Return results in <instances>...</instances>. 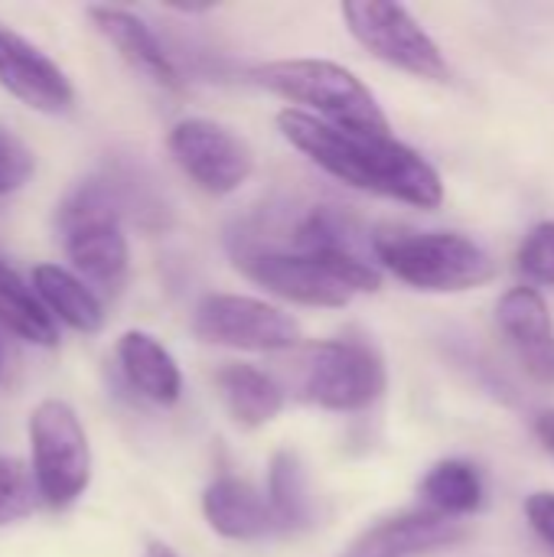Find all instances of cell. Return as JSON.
<instances>
[{
	"instance_id": "20",
	"label": "cell",
	"mask_w": 554,
	"mask_h": 557,
	"mask_svg": "<svg viewBox=\"0 0 554 557\" xmlns=\"http://www.w3.org/2000/svg\"><path fill=\"white\" fill-rule=\"evenodd\" d=\"M281 535L307 532L313 525V496L307 486V470L294 450H278L268 467V490H264Z\"/></svg>"
},
{
	"instance_id": "10",
	"label": "cell",
	"mask_w": 554,
	"mask_h": 557,
	"mask_svg": "<svg viewBox=\"0 0 554 557\" xmlns=\"http://www.w3.org/2000/svg\"><path fill=\"white\" fill-rule=\"evenodd\" d=\"M235 268L268 294L297 304V307H323V310H340L346 307L356 294L317 258L300 255V251H251L238 248L235 251Z\"/></svg>"
},
{
	"instance_id": "14",
	"label": "cell",
	"mask_w": 554,
	"mask_h": 557,
	"mask_svg": "<svg viewBox=\"0 0 554 557\" xmlns=\"http://www.w3.org/2000/svg\"><path fill=\"white\" fill-rule=\"evenodd\" d=\"M467 535H470V529L464 519H451V516H438L431 509H421V512H405L398 519L379 522L376 529H369L356 542L349 557L428 555V552L454 548Z\"/></svg>"
},
{
	"instance_id": "16",
	"label": "cell",
	"mask_w": 554,
	"mask_h": 557,
	"mask_svg": "<svg viewBox=\"0 0 554 557\" xmlns=\"http://www.w3.org/2000/svg\"><path fill=\"white\" fill-rule=\"evenodd\" d=\"M118 362H121L127 385L140 398H147L160 408H170L180 401L183 372L157 336H150L144 330H127L118 339Z\"/></svg>"
},
{
	"instance_id": "21",
	"label": "cell",
	"mask_w": 554,
	"mask_h": 557,
	"mask_svg": "<svg viewBox=\"0 0 554 557\" xmlns=\"http://www.w3.org/2000/svg\"><path fill=\"white\" fill-rule=\"evenodd\" d=\"M0 326L33 346L59 343V330H56V320L46 310V304L3 261H0Z\"/></svg>"
},
{
	"instance_id": "12",
	"label": "cell",
	"mask_w": 554,
	"mask_h": 557,
	"mask_svg": "<svg viewBox=\"0 0 554 557\" xmlns=\"http://www.w3.org/2000/svg\"><path fill=\"white\" fill-rule=\"evenodd\" d=\"M202 516L209 529L229 542H264L281 535L274 509L261 490L238 476H216L202 493Z\"/></svg>"
},
{
	"instance_id": "24",
	"label": "cell",
	"mask_w": 554,
	"mask_h": 557,
	"mask_svg": "<svg viewBox=\"0 0 554 557\" xmlns=\"http://www.w3.org/2000/svg\"><path fill=\"white\" fill-rule=\"evenodd\" d=\"M33 150L10 131L0 127V196L16 193L33 176Z\"/></svg>"
},
{
	"instance_id": "9",
	"label": "cell",
	"mask_w": 554,
	"mask_h": 557,
	"mask_svg": "<svg viewBox=\"0 0 554 557\" xmlns=\"http://www.w3.org/2000/svg\"><path fill=\"white\" fill-rule=\"evenodd\" d=\"M176 166L209 196H229L255 173V153L248 140L209 117H183L167 134Z\"/></svg>"
},
{
	"instance_id": "27",
	"label": "cell",
	"mask_w": 554,
	"mask_h": 557,
	"mask_svg": "<svg viewBox=\"0 0 554 557\" xmlns=\"http://www.w3.org/2000/svg\"><path fill=\"white\" fill-rule=\"evenodd\" d=\"M144 557H180L170 545H163V542H150L147 545V552H144Z\"/></svg>"
},
{
	"instance_id": "1",
	"label": "cell",
	"mask_w": 554,
	"mask_h": 557,
	"mask_svg": "<svg viewBox=\"0 0 554 557\" xmlns=\"http://www.w3.org/2000/svg\"><path fill=\"white\" fill-rule=\"evenodd\" d=\"M278 131L310 163L353 189L398 199L415 209H438L444 202L441 173L392 134L346 131L300 108H284L278 114Z\"/></svg>"
},
{
	"instance_id": "18",
	"label": "cell",
	"mask_w": 554,
	"mask_h": 557,
	"mask_svg": "<svg viewBox=\"0 0 554 557\" xmlns=\"http://www.w3.org/2000/svg\"><path fill=\"white\" fill-rule=\"evenodd\" d=\"M33 290L52 313V320L65 323L75 333H98L104 326L101 297L72 271L59 264H36L33 268Z\"/></svg>"
},
{
	"instance_id": "28",
	"label": "cell",
	"mask_w": 554,
	"mask_h": 557,
	"mask_svg": "<svg viewBox=\"0 0 554 557\" xmlns=\"http://www.w3.org/2000/svg\"><path fill=\"white\" fill-rule=\"evenodd\" d=\"M0 375H3V339H0Z\"/></svg>"
},
{
	"instance_id": "15",
	"label": "cell",
	"mask_w": 554,
	"mask_h": 557,
	"mask_svg": "<svg viewBox=\"0 0 554 557\" xmlns=\"http://www.w3.org/2000/svg\"><path fill=\"white\" fill-rule=\"evenodd\" d=\"M500 330L516 346L522 366L539 379L554 382V323L545 297L535 287H513L496 307Z\"/></svg>"
},
{
	"instance_id": "13",
	"label": "cell",
	"mask_w": 554,
	"mask_h": 557,
	"mask_svg": "<svg viewBox=\"0 0 554 557\" xmlns=\"http://www.w3.org/2000/svg\"><path fill=\"white\" fill-rule=\"evenodd\" d=\"M88 20L95 23V29L118 49V55L134 65L144 78H150L153 85L167 88V91H180L183 78L180 69L173 65L170 52L163 49V42L157 39V33L131 10L124 7H88L85 10Z\"/></svg>"
},
{
	"instance_id": "3",
	"label": "cell",
	"mask_w": 554,
	"mask_h": 557,
	"mask_svg": "<svg viewBox=\"0 0 554 557\" xmlns=\"http://www.w3.org/2000/svg\"><path fill=\"white\" fill-rule=\"evenodd\" d=\"M251 82L304 104L300 111L362 134H392L389 114L369 85L346 65L330 59H281L251 69Z\"/></svg>"
},
{
	"instance_id": "17",
	"label": "cell",
	"mask_w": 554,
	"mask_h": 557,
	"mask_svg": "<svg viewBox=\"0 0 554 557\" xmlns=\"http://www.w3.org/2000/svg\"><path fill=\"white\" fill-rule=\"evenodd\" d=\"M216 388L232 421L248 431L271 424L284 408V388L268 372L245 362L222 366L216 372Z\"/></svg>"
},
{
	"instance_id": "19",
	"label": "cell",
	"mask_w": 554,
	"mask_h": 557,
	"mask_svg": "<svg viewBox=\"0 0 554 557\" xmlns=\"http://www.w3.org/2000/svg\"><path fill=\"white\" fill-rule=\"evenodd\" d=\"M418 496H421L424 509H431L438 516L467 519V516L483 509L487 486H483V476H480V470L473 463H467V460H441L424 473V480L418 486Z\"/></svg>"
},
{
	"instance_id": "8",
	"label": "cell",
	"mask_w": 554,
	"mask_h": 557,
	"mask_svg": "<svg viewBox=\"0 0 554 557\" xmlns=\"http://www.w3.org/2000/svg\"><path fill=\"white\" fill-rule=\"evenodd\" d=\"M193 333L209 346L242 352H284L300 346V323L258 297L245 294H206L193 313Z\"/></svg>"
},
{
	"instance_id": "6",
	"label": "cell",
	"mask_w": 554,
	"mask_h": 557,
	"mask_svg": "<svg viewBox=\"0 0 554 557\" xmlns=\"http://www.w3.org/2000/svg\"><path fill=\"white\" fill-rule=\"evenodd\" d=\"M353 39L369 49L379 62L408 72L421 82H451V65L431 33L402 3L353 0L340 7Z\"/></svg>"
},
{
	"instance_id": "25",
	"label": "cell",
	"mask_w": 554,
	"mask_h": 557,
	"mask_svg": "<svg viewBox=\"0 0 554 557\" xmlns=\"http://www.w3.org/2000/svg\"><path fill=\"white\" fill-rule=\"evenodd\" d=\"M526 519L535 529V535L554 548V493H532L526 499Z\"/></svg>"
},
{
	"instance_id": "11",
	"label": "cell",
	"mask_w": 554,
	"mask_h": 557,
	"mask_svg": "<svg viewBox=\"0 0 554 557\" xmlns=\"http://www.w3.org/2000/svg\"><path fill=\"white\" fill-rule=\"evenodd\" d=\"M0 88L16 101L42 114H62L72 108L75 91L69 75L29 39L0 23Z\"/></svg>"
},
{
	"instance_id": "4",
	"label": "cell",
	"mask_w": 554,
	"mask_h": 557,
	"mask_svg": "<svg viewBox=\"0 0 554 557\" xmlns=\"http://www.w3.org/2000/svg\"><path fill=\"white\" fill-rule=\"evenodd\" d=\"M56 225L75 274L108 297L121 294L131 274V248L111 193L101 183L78 186L62 202Z\"/></svg>"
},
{
	"instance_id": "26",
	"label": "cell",
	"mask_w": 554,
	"mask_h": 557,
	"mask_svg": "<svg viewBox=\"0 0 554 557\" xmlns=\"http://www.w3.org/2000/svg\"><path fill=\"white\" fill-rule=\"evenodd\" d=\"M535 437L542 441V447L554 457V408L542 411V414L535 418Z\"/></svg>"
},
{
	"instance_id": "5",
	"label": "cell",
	"mask_w": 554,
	"mask_h": 557,
	"mask_svg": "<svg viewBox=\"0 0 554 557\" xmlns=\"http://www.w3.org/2000/svg\"><path fill=\"white\" fill-rule=\"evenodd\" d=\"M29 470L46 509H69L91 480V450L78 414L46 398L29 414Z\"/></svg>"
},
{
	"instance_id": "7",
	"label": "cell",
	"mask_w": 554,
	"mask_h": 557,
	"mask_svg": "<svg viewBox=\"0 0 554 557\" xmlns=\"http://www.w3.org/2000/svg\"><path fill=\"white\" fill-rule=\"evenodd\" d=\"M385 362L362 339H323L307 349L300 395L327 411H362L385 392Z\"/></svg>"
},
{
	"instance_id": "2",
	"label": "cell",
	"mask_w": 554,
	"mask_h": 557,
	"mask_svg": "<svg viewBox=\"0 0 554 557\" xmlns=\"http://www.w3.org/2000/svg\"><path fill=\"white\" fill-rule=\"evenodd\" d=\"M372 251L379 268L428 294H464L496 277L493 255L460 232H415L389 225L372 232Z\"/></svg>"
},
{
	"instance_id": "23",
	"label": "cell",
	"mask_w": 554,
	"mask_h": 557,
	"mask_svg": "<svg viewBox=\"0 0 554 557\" xmlns=\"http://www.w3.org/2000/svg\"><path fill=\"white\" fill-rule=\"evenodd\" d=\"M519 274L535 287H554V222H539L519 245Z\"/></svg>"
},
{
	"instance_id": "22",
	"label": "cell",
	"mask_w": 554,
	"mask_h": 557,
	"mask_svg": "<svg viewBox=\"0 0 554 557\" xmlns=\"http://www.w3.org/2000/svg\"><path fill=\"white\" fill-rule=\"evenodd\" d=\"M39 506L33 470L16 457H0V529L29 519Z\"/></svg>"
}]
</instances>
